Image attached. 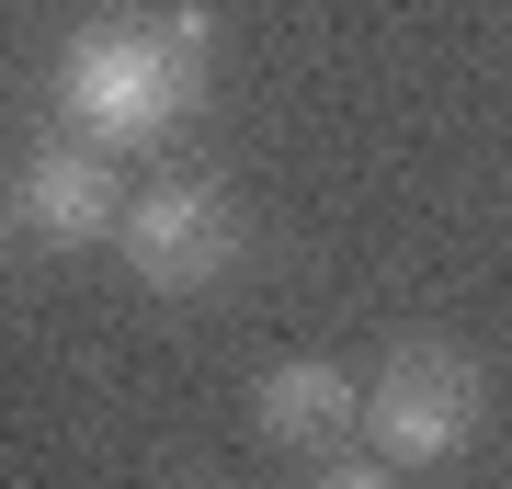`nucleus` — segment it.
<instances>
[{
	"instance_id": "obj_1",
	"label": "nucleus",
	"mask_w": 512,
	"mask_h": 489,
	"mask_svg": "<svg viewBox=\"0 0 512 489\" xmlns=\"http://www.w3.org/2000/svg\"><path fill=\"white\" fill-rule=\"evenodd\" d=\"M205 80H217V23L205 12H114L57 46V114H69V137L114 148V160L183 137Z\"/></svg>"
},
{
	"instance_id": "obj_2",
	"label": "nucleus",
	"mask_w": 512,
	"mask_h": 489,
	"mask_svg": "<svg viewBox=\"0 0 512 489\" xmlns=\"http://www.w3.org/2000/svg\"><path fill=\"white\" fill-rule=\"evenodd\" d=\"M478 376L444 342H410V353H387L376 376H365V455H387V467H444V455H467L478 433Z\"/></svg>"
},
{
	"instance_id": "obj_3",
	"label": "nucleus",
	"mask_w": 512,
	"mask_h": 489,
	"mask_svg": "<svg viewBox=\"0 0 512 489\" xmlns=\"http://www.w3.org/2000/svg\"><path fill=\"white\" fill-rule=\"evenodd\" d=\"M114 251H126L137 285H160V296H205L217 273L239 262V205L217 194V182H148V194L126 205V228H114Z\"/></svg>"
},
{
	"instance_id": "obj_4",
	"label": "nucleus",
	"mask_w": 512,
	"mask_h": 489,
	"mask_svg": "<svg viewBox=\"0 0 512 489\" xmlns=\"http://www.w3.org/2000/svg\"><path fill=\"white\" fill-rule=\"evenodd\" d=\"M126 205L137 194L114 182V148H92V137H46L12 171V228L46 239V251H92L103 228H126Z\"/></svg>"
},
{
	"instance_id": "obj_5",
	"label": "nucleus",
	"mask_w": 512,
	"mask_h": 489,
	"mask_svg": "<svg viewBox=\"0 0 512 489\" xmlns=\"http://www.w3.org/2000/svg\"><path fill=\"white\" fill-rule=\"evenodd\" d=\"M251 421H262V444H285V455H319V444L365 433V376H353V364H262V387H251Z\"/></svg>"
},
{
	"instance_id": "obj_6",
	"label": "nucleus",
	"mask_w": 512,
	"mask_h": 489,
	"mask_svg": "<svg viewBox=\"0 0 512 489\" xmlns=\"http://www.w3.org/2000/svg\"><path fill=\"white\" fill-rule=\"evenodd\" d=\"M308 489H410V467H387V455H342V467H319Z\"/></svg>"
}]
</instances>
